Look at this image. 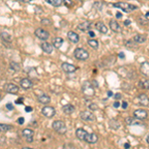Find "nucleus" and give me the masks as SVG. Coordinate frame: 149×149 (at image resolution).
<instances>
[{"label": "nucleus", "instance_id": "f257e3e1", "mask_svg": "<svg viewBox=\"0 0 149 149\" xmlns=\"http://www.w3.org/2000/svg\"><path fill=\"white\" fill-rule=\"evenodd\" d=\"M113 7L121 9V10H123L124 12H126V13H128V12H131V11L136 10V9H137V6L133 5V4L126 3V2H117V3L113 4Z\"/></svg>", "mask_w": 149, "mask_h": 149}, {"label": "nucleus", "instance_id": "f03ea898", "mask_svg": "<svg viewBox=\"0 0 149 149\" xmlns=\"http://www.w3.org/2000/svg\"><path fill=\"white\" fill-rule=\"evenodd\" d=\"M81 91H83L84 95H85L86 97H93V95H95L93 86L91 81H85V83H83Z\"/></svg>", "mask_w": 149, "mask_h": 149}, {"label": "nucleus", "instance_id": "7ed1b4c3", "mask_svg": "<svg viewBox=\"0 0 149 149\" xmlns=\"http://www.w3.org/2000/svg\"><path fill=\"white\" fill-rule=\"evenodd\" d=\"M52 127L55 131L59 134H65L67 132V126L63 121L61 120H55L52 123Z\"/></svg>", "mask_w": 149, "mask_h": 149}, {"label": "nucleus", "instance_id": "20e7f679", "mask_svg": "<svg viewBox=\"0 0 149 149\" xmlns=\"http://www.w3.org/2000/svg\"><path fill=\"white\" fill-rule=\"evenodd\" d=\"M74 55L76 57V59L81 60V61H85V60H88L90 55L86 50L83 49V48H77L74 52Z\"/></svg>", "mask_w": 149, "mask_h": 149}, {"label": "nucleus", "instance_id": "39448f33", "mask_svg": "<svg viewBox=\"0 0 149 149\" xmlns=\"http://www.w3.org/2000/svg\"><path fill=\"white\" fill-rule=\"evenodd\" d=\"M35 35H36V37H38L40 40H42V41H46V40L49 39V37H50L49 32L46 30H44V29H42V28L36 29Z\"/></svg>", "mask_w": 149, "mask_h": 149}, {"label": "nucleus", "instance_id": "423d86ee", "mask_svg": "<svg viewBox=\"0 0 149 149\" xmlns=\"http://www.w3.org/2000/svg\"><path fill=\"white\" fill-rule=\"evenodd\" d=\"M80 116L83 120L88 121V122H92L95 119V115H93V112L88 111V110H86V111H81L80 113Z\"/></svg>", "mask_w": 149, "mask_h": 149}, {"label": "nucleus", "instance_id": "0eeeda50", "mask_svg": "<svg viewBox=\"0 0 149 149\" xmlns=\"http://www.w3.org/2000/svg\"><path fill=\"white\" fill-rule=\"evenodd\" d=\"M42 113L44 114V116L48 117V118H51L56 113V110L53 107H44L42 109Z\"/></svg>", "mask_w": 149, "mask_h": 149}, {"label": "nucleus", "instance_id": "6e6552de", "mask_svg": "<svg viewBox=\"0 0 149 149\" xmlns=\"http://www.w3.org/2000/svg\"><path fill=\"white\" fill-rule=\"evenodd\" d=\"M22 135L25 137L26 140L28 141L29 143H32L33 142V136H34V131L32 129H29V128H26L24 129L22 131Z\"/></svg>", "mask_w": 149, "mask_h": 149}, {"label": "nucleus", "instance_id": "1a4fd4ad", "mask_svg": "<svg viewBox=\"0 0 149 149\" xmlns=\"http://www.w3.org/2000/svg\"><path fill=\"white\" fill-rule=\"evenodd\" d=\"M133 115L134 117H135L136 119H139V120H143V119H145L146 117L148 116V113L146 110L144 109H137L135 110V111L133 112Z\"/></svg>", "mask_w": 149, "mask_h": 149}, {"label": "nucleus", "instance_id": "9d476101", "mask_svg": "<svg viewBox=\"0 0 149 149\" xmlns=\"http://www.w3.org/2000/svg\"><path fill=\"white\" fill-rule=\"evenodd\" d=\"M62 69L65 73H68V74H71V73H74L76 72L77 70V67L74 66L72 64H69V63H63L62 64Z\"/></svg>", "mask_w": 149, "mask_h": 149}, {"label": "nucleus", "instance_id": "9b49d317", "mask_svg": "<svg viewBox=\"0 0 149 149\" xmlns=\"http://www.w3.org/2000/svg\"><path fill=\"white\" fill-rule=\"evenodd\" d=\"M98 140V137L95 133H88L86 136L85 141L86 143H90V144H93V143H97Z\"/></svg>", "mask_w": 149, "mask_h": 149}, {"label": "nucleus", "instance_id": "f8f14e48", "mask_svg": "<svg viewBox=\"0 0 149 149\" xmlns=\"http://www.w3.org/2000/svg\"><path fill=\"white\" fill-rule=\"evenodd\" d=\"M91 27H92V23L88 22V21H84L81 24H79L78 26V28L83 32H88L91 30Z\"/></svg>", "mask_w": 149, "mask_h": 149}, {"label": "nucleus", "instance_id": "ddd939ff", "mask_svg": "<svg viewBox=\"0 0 149 149\" xmlns=\"http://www.w3.org/2000/svg\"><path fill=\"white\" fill-rule=\"evenodd\" d=\"M20 86L21 88H24V90H29V88H31L33 86V83L31 81L30 79H23V80H21L20 81Z\"/></svg>", "mask_w": 149, "mask_h": 149}, {"label": "nucleus", "instance_id": "4468645a", "mask_svg": "<svg viewBox=\"0 0 149 149\" xmlns=\"http://www.w3.org/2000/svg\"><path fill=\"white\" fill-rule=\"evenodd\" d=\"M6 92L9 93H12V95H16L19 92V88L14 84H8L6 86Z\"/></svg>", "mask_w": 149, "mask_h": 149}, {"label": "nucleus", "instance_id": "2eb2a0df", "mask_svg": "<svg viewBox=\"0 0 149 149\" xmlns=\"http://www.w3.org/2000/svg\"><path fill=\"white\" fill-rule=\"evenodd\" d=\"M41 48H42V50L45 53H47V54H51V53L53 52V49H54V46H53L52 44H50V43L44 42V43L41 44Z\"/></svg>", "mask_w": 149, "mask_h": 149}, {"label": "nucleus", "instance_id": "dca6fc26", "mask_svg": "<svg viewBox=\"0 0 149 149\" xmlns=\"http://www.w3.org/2000/svg\"><path fill=\"white\" fill-rule=\"evenodd\" d=\"M86 134H88V132H86L85 129H83V128H78L76 130L77 137H78V139H80L81 141H85Z\"/></svg>", "mask_w": 149, "mask_h": 149}, {"label": "nucleus", "instance_id": "f3484780", "mask_svg": "<svg viewBox=\"0 0 149 149\" xmlns=\"http://www.w3.org/2000/svg\"><path fill=\"white\" fill-rule=\"evenodd\" d=\"M140 72L145 77H149V62H143V63H141Z\"/></svg>", "mask_w": 149, "mask_h": 149}, {"label": "nucleus", "instance_id": "a211bd4d", "mask_svg": "<svg viewBox=\"0 0 149 149\" xmlns=\"http://www.w3.org/2000/svg\"><path fill=\"white\" fill-rule=\"evenodd\" d=\"M109 28L111 29L113 32H116V33H118V32H120V31H121V27L119 26V24L117 23L115 20H110Z\"/></svg>", "mask_w": 149, "mask_h": 149}, {"label": "nucleus", "instance_id": "6ab92c4d", "mask_svg": "<svg viewBox=\"0 0 149 149\" xmlns=\"http://www.w3.org/2000/svg\"><path fill=\"white\" fill-rule=\"evenodd\" d=\"M138 100H139V104L143 105V107L149 105V97L146 95H144V93H141V95H139Z\"/></svg>", "mask_w": 149, "mask_h": 149}, {"label": "nucleus", "instance_id": "aec40b11", "mask_svg": "<svg viewBox=\"0 0 149 149\" xmlns=\"http://www.w3.org/2000/svg\"><path fill=\"white\" fill-rule=\"evenodd\" d=\"M95 27H97V30L100 31V32L102 33V34H107V33L109 32V29H107V27L102 22H100V21L95 24Z\"/></svg>", "mask_w": 149, "mask_h": 149}, {"label": "nucleus", "instance_id": "412c9836", "mask_svg": "<svg viewBox=\"0 0 149 149\" xmlns=\"http://www.w3.org/2000/svg\"><path fill=\"white\" fill-rule=\"evenodd\" d=\"M68 39L73 43H78L80 40V37L77 33L73 32V31H69L68 32Z\"/></svg>", "mask_w": 149, "mask_h": 149}, {"label": "nucleus", "instance_id": "4be33fe9", "mask_svg": "<svg viewBox=\"0 0 149 149\" xmlns=\"http://www.w3.org/2000/svg\"><path fill=\"white\" fill-rule=\"evenodd\" d=\"M63 111L66 114H72L74 111V107L73 104H70V103H68V104H66L63 107Z\"/></svg>", "mask_w": 149, "mask_h": 149}, {"label": "nucleus", "instance_id": "5701e85b", "mask_svg": "<svg viewBox=\"0 0 149 149\" xmlns=\"http://www.w3.org/2000/svg\"><path fill=\"white\" fill-rule=\"evenodd\" d=\"M38 100H39L40 103H43V104H48L50 102H51V97L47 95H42L40 97H38Z\"/></svg>", "mask_w": 149, "mask_h": 149}, {"label": "nucleus", "instance_id": "b1692460", "mask_svg": "<svg viewBox=\"0 0 149 149\" xmlns=\"http://www.w3.org/2000/svg\"><path fill=\"white\" fill-rule=\"evenodd\" d=\"M63 43H64L63 38L56 37V38H54V40H53V46L56 48V49H59V48L63 45Z\"/></svg>", "mask_w": 149, "mask_h": 149}, {"label": "nucleus", "instance_id": "393cba45", "mask_svg": "<svg viewBox=\"0 0 149 149\" xmlns=\"http://www.w3.org/2000/svg\"><path fill=\"white\" fill-rule=\"evenodd\" d=\"M138 86L143 90H149V80H142L138 83Z\"/></svg>", "mask_w": 149, "mask_h": 149}, {"label": "nucleus", "instance_id": "a878e982", "mask_svg": "<svg viewBox=\"0 0 149 149\" xmlns=\"http://www.w3.org/2000/svg\"><path fill=\"white\" fill-rule=\"evenodd\" d=\"M47 3L51 4V5L55 6V7H59L62 4V2H64V0H44Z\"/></svg>", "mask_w": 149, "mask_h": 149}, {"label": "nucleus", "instance_id": "bb28decb", "mask_svg": "<svg viewBox=\"0 0 149 149\" xmlns=\"http://www.w3.org/2000/svg\"><path fill=\"white\" fill-rule=\"evenodd\" d=\"M133 40L135 41L136 43H144L146 41V37L145 36H143V35H135L133 37Z\"/></svg>", "mask_w": 149, "mask_h": 149}, {"label": "nucleus", "instance_id": "cd10ccee", "mask_svg": "<svg viewBox=\"0 0 149 149\" xmlns=\"http://www.w3.org/2000/svg\"><path fill=\"white\" fill-rule=\"evenodd\" d=\"M88 46H90L91 48H93V49H95V50H97L98 48V42L97 40L90 39L88 41Z\"/></svg>", "mask_w": 149, "mask_h": 149}, {"label": "nucleus", "instance_id": "c85d7f7f", "mask_svg": "<svg viewBox=\"0 0 149 149\" xmlns=\"http://www.w3.org/2000/svg\"><path fill=\"white\" fill-rule=\"evenodd\" d=\"M1 37L4 41H6L8 43H10L12 41V36L10 34H8L7 32H1Z\"/></svg>", "mask_w": 149, "mask_h": 149}, {"label": "nucleus", "instance_id": "c756f323", "mask_svg": "<svg viewBox=\"0 0 149 149\" xmlns=\"http://www.w3.org/2000/svg\"><path fill=\"white\" fill-rule=\"evenodd\" d=\"M11 128H12V126L8 125V124H4V123L0 124V131L1 132H7L8 130H10Z\"/></svg>", "mask_w": 149, "mask_h": 149}, {"label": "nucleus", "instance_id": "7c9ffc66", "mask_svg": "<svg viewBox=\"0 0 149 149\" xmlns=\"http://www.w3.org/2000/svg\"><path fill=\"white\" fill-rule=\"evenodd\" d=\"M125 121H126V123L128 124V125H134V124H137L135 121L133 120V119L131 118V117H127V118L125 119Z\"/></svg>", "mask_w": 149, "mask_h": 149}, {"label": "nucleus", "instance_id": "2f4dec72", "mask_svg": "<svg viewBox=\"0 0 149 149\" xmlns=\"http://www.w3.org/2000/svg\"><path fill=\"white\" fill-rule=\"evenodd\" d=\"M64 4L67 7H72L74 5V2L72 0H64Z\"/></svg>", "mask_w": 149, "mask_h": 149}, {"label": "nucleus", "instance_id": "473e14b6", "mask_svg": "<svg viewBox=\"0 0 149 149\" xmlns=\"http://www.w3.org/2000/svg\"><path fill=\"white\" fill-rule=\"evenodd\" d=\"M88 109H90L91 110H97L98 109L97 104H95V103H91L90 107H88Z\"/></svg>", "mask_w": 149, "mask_h": 149}, {"label": "nucleus", "instance_id": "72a5a7b5", "mask_svg": "<svg viewBox=\"0 0 149 149\" xmlns=\"http://www.w3.org/2000/svg\"><path fill=\"white\" fill-rule=\"evenodd\" d=\"M6 109H8V110H13L14 107L12 105V103H7V104H6Z\"/></svg>", "mask_w": 149, "mask_h": 149}, {"label": "nucleus", "instance_id": "f704fd0d", "mask_svg": "<svg viewBox=\"0 0 149 149\" xmlns=\"http://www.w3.org/2000/svg\"><path fill=\"white\" fill-rule=\"evenodd\" d=\"M15 102L17 103V104H22V103L24 102V98H23V97H20V98H18V100H16Z\"/></svg>", "mask_w": 149, "mask_h": 149}, {"label": "nucleus", "instance_id": "c9c22d12", "mask_svg": "<svg viewBox=\"0 0 149 149\" xmlns=\"http://www.w3.org/2000/svg\"><path fill=\"white\" fill-rule=\"evenodd\" d=\"M114 98H115V100H120V98H121V93H115V95H114Z\"/></svg>", "mask_w": 149, "mask_h": 149}, {"label": "nucleus", "instance_id": "e433bc0d", "mask_svg": "<svg viewBox=\"0 0 149 149\" xmlns=\"http://www.w3.org/2000/svg\"><path fill=\"white\" fill-rule=\"evenodd\" d=\"M32 110H33V109H32L31 107H25V111H26V112H31Z\"/></svg>", "mask_w": 149, "mask_h": 149}, {"label": "nucleus", "instance_id": "4c0bfd02", "mask_svg": "<svg viewBox=\"0 0 149 149\" xmlns=\"http://www.w3.org/2000/svg\"><path fill=\"white\" fill-rule=\"evenodd\" d=\"M42 24H47V25H50L51 23L49 22V20H48V19H43V20H42Z\"/></svg>", "mask_w": 149, "mask_h": 149}, {"label": "nucleus", "instance_id": "58836bf2", "mask_svg": "<svg viewBox=\"0 0 149 149\" xmlns=\"http://www.w3.org/2000/svg\"><path fill=\"white\" fill-rule=\"evenodd\" d=\"M88 35H90V37H92V38H93V37H95V32H93V31H88Z\"/></svg>", "mask_w": 149, "mask_h": 149}, {"label": "nucleus", "instance_id": "ea45409f", "mask_svg": "<svg viewBox=\"0 0 149 149\" xmlns=\"http://www.w3.org/2000/svg\"><path fill=\"white\" fill-rule=\"evenodd\" d=\"M24 121H25V119H24L23 117H20V118L18 119V123H19V124H23V123H24Z\"/></svg>", "mask_w": 149, "mask_h": 149}, {"label": "nucleus", "instance_id": "a19ab883", "mask_svg": "<svg viewBox=\"0 0 149 149\" xmlns=\"http://www.w3.org/2000/svg\"><path fill=\"white\" fill-rule=\"evenodd\" d=\"M121 107H122V109H127V102H122V104H121Z\"/></svg>", "mask_w": 149, "mask_h": 149}, {"label": "nucleus", "instance_id": "79ce46f5", "mask_svg": "<svg viewBox=\"0 0 149 149\" xmlns=\"http://www.w3.org/2000/svg\"><path fill=\"white\" fill-rule=\"evenodd\" d=\"M119 105H120V104H119V102H117V100H116V102H114V103H113V107H115V109H117V107H119Z\"/></svg>", "mask_w": 149, "mask_h": 149}, {"label": "nucleus", "instance_id": "37998d69", "mask_svg": "<svg viewBox=\"0 0 149 149\" xmlns=\"http://www.w3.org/2000/svg\"><path fill=\"white\" fill-rule=\"evenodd\" d=\"M130 23H131V21H130V20H128V19H127V20L124 21V25H125V26L130 25Z\"/></svg>", "mask_w": 149, "mask_h": 149}, {"label": "nucleus", "instance_id": "c03bdc74", "mask_svg": "<svg viewBox=\"0 0 149 149\" xmlns=\"http://www.w3.org/2000/svg\"><path fill=\"white\" fill-rule=\"evenodd\" d=\"M92 84H93V86H95V88H97V86H97V81H92Z\"/></svg>", "mask_w": 149, "mask_h": 149}, {"label": "nucleus", "instance_id": "a18cd8bd", "mask_svg": "<svg viewBox=\"0 0 149 149\" xmlns=\"http://www.w3.org/2000/svg\"><path fill=\"white\" fill-rule=\"evenodd\" d=\"M112 95H113V93H112L111 91H109V92H107V97H112Z\"/></svg>", "mask_w": 149, "mask_h": 149}, {"label": "nucleus", "instance_id": "49530a36", "mask_svg": "<svg viewBox=\"0 0 149 149\" xmlns=\"http://www.w3.org/2000/svg\"><path fill=\"white\" fill-rule=\"evenodd\" d=\"M118 56H119V58H120V59H124V57H125V56H124L123 53H119Z\"/></svg>", "mask_w": 149, "mask_h": 149}, {"label": "nucleus", "instance_id": "de8ad7c7", "mask_svg": "<svg viewBox=\"0 0 149 149\" xmlns=\"http://www.w3.org/2000/svg\"><path fill=\"white\" fill-rule=\"evenodd\" d=\"M124 148H129V147H130V144H129V143H124Z\"/></svg>", "mask_w": 149, "mask_h": 149}, {"label": "nucleus", "instance_id": "09e8293b", "mask_svg": "<svg viewBox=\"0 0 149 149\" xmlns=\"http://www.w3.org/2000/svg\"><path fill=\"white\" fill-rule=\"evenodd\" d=\"M121 16H122V15H121L120 13H117V14H116V18H118V19H119V18H121Z\"/></svg>", "mask_w": 149, "mask_h": 149}, {"label": "nucleus", "instance_id": "8fccbe9b", "mask_svg": "<svg viewBox=\"0 0 149 149\" xmlns=\"http://www.w3.org/2000/svg\"><path fill=\"white\" fill-rule=\"evenodd\" d=\"M20 1H22V2H25V3H28V2H30L31 0H20Z\"/></svg>", "mask_w": 149, "mask_h": 149}, {"label": "nucleus", "instance_id": "3c124183", "mask_svg": "<svg viewBox=\"0 0 149 149\" xmlns=\"http://www.w3.org/2000/svg\"><path fill=\"white\" fill-rule=\"evenodd\" d=\"M146 141H147V143L149 144V134L147 135V137H146Z\"/></svg>", "mask_w": 149, "mask_h": 149}, {"label": "nucleus", "instance_id": "603ef678", "mask_svg": "<svg viewBox=\"0 0 149 149\" xmlns=\"http://www.w3.org/2000/svg\"><path fill=\"white\" fill-rule=\"evenodd\" d=\"M146 16H149V11L148 12H146V14H145Z\"/></svg>", "mask_w": 149, "mask_h": 149}]
</instances>
